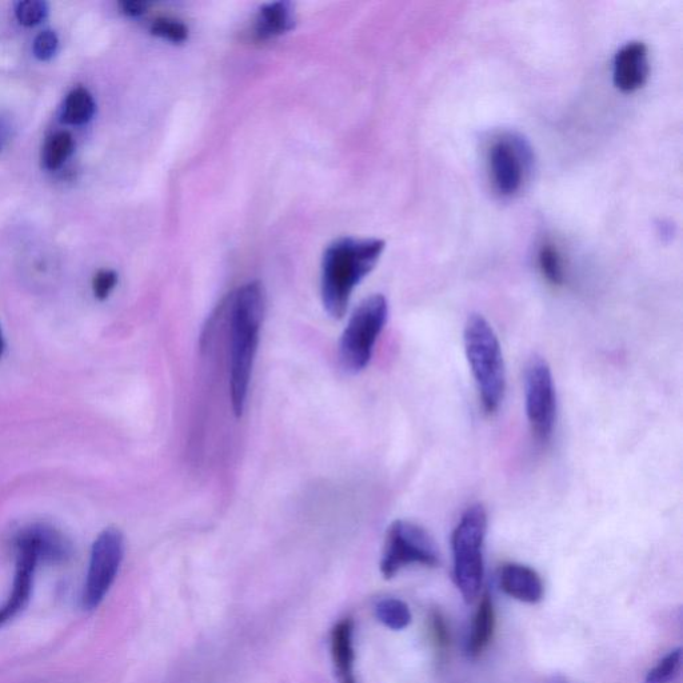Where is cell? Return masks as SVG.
Instances as JSON below:
<instances>
[{
  "label": "cell",
  "instance_id": "cell-1",
  "mask_svg": "<svg viewBox=\"0 0 683 683\" xmlns=\"http://www.w3.org/2000/svg\"><path fill=\"white\" fill-rule=\"evenodd\" d=\"M265 305V291L259 282L239 287L222 303L229 318L230 395L237 417L245 413Z\"/></svg>",
  "mask_w": 683,
  "mask_h": 683
},
{
  "label": "cell",
  "instance_id": "cell-2",
  "mask_svg": "<svg viewBox=\"0 0 683 683\" xmlns=\"http://www.w3.org/2000/svg\"><path fill=\"white\" fill-rule=\"evenodd\" d=\"M385 250L381 239H339L326 250L322 262V301L330 317H345L351 295L374 269Z\"/></svg>",
  "mask_w": 683,
  "mask_h": 683
},
{
  "label": "cell",
  "instance_id": "cell-3",
  "mask_svg": "<svg viewBox=\"0 0 683 683\" xmlns=\"http://www.w3.org/2000/svg\"><path fill=\"white\" fill-rule=\"evenodd\" d=\"M463 343L479 398L486 414L497 413L505 398L506 369L501 343L481 314H471L463 330Z\"/></svg>",
  "mask_w": 683,
  "mask_h": 683
},
{
  "label": "cell",
  "instance_id": "cell-4",
  "mask_svg": "<svg viewBox=\"0 0 683 683\" xmlns=\"http://www.w3.org/2000/svg\"><path fill=\"white\" fill-rule=\"evenodd\" d=\"M487 511L481 503L467 507L455 526L453 547L454 582L466 603L474 602L481 593L485 577L483 547L487 534Z\"/></svg>",
  "mask_w": 683,
  "mask_h": 683
},
{
  "label": "cell",
  "instance_id": "cell-5",
  "mask_svg": "<svg viewBox=\"0 0 683 683\" xmlns=\"http://www.w3.org/2000/svg\"><path fill=\"white\" fill-rule=\"evenodd\" d=\"M387 318L389 303L381 294L371 295L355 309L339 343V362L346 373H361L369 365Z\"/></svg>",
  "mask_w": 683,
  "mask_h": 683
},
{
  "label": "cell",
  "instance_id": "cell-6",
  "mask_svg": "<svg viewBox=\"0 0 683 683\" xmlns=\"http://www.w3.org/2000/svg\"><path fill=\"white\" fill-rule=\"evenodd\" d=\"M439 563L438 547L423 527L403 519L391 523L381 559L383 577L394 578L407 566L437 567Z\"/></svg>",
  "mask_w": 683,
  "mask_h": 683
},
{
  "label": "cell",
  "instance_id": "cell-7",
  "mask_svg": "<svg viewBox=\"0 0 683 683\" xmlns=\"http://www.w3.org/2000/svg\"><path fill=\"white\" fill-rule=\"evenodd\" d=\"M525 406L531 433L541 445L553 437L557 419V393L546 359L534 355L525 367Z\"/></svg>",
  "mask_w": 683,
  "mask_h": 683
},
{
  "label": "cell",
  "instance_id": "cell-8",
  "mask_svg": "<svg viewBox=\"0 0 683 683\" xmlns=\"http://www.w3.org/2000/svg\"><path fill=\"white\" fill-rule=\"evenodd\" d=\"M125 557V537L122 531L109 527L103 530L91 547L89 570L83 587L82 605L95 610L113 587Z\"/></svg>",
  "mask_w": 683,
  "mask_h": 683
},
{
  "label": "cell",
  "instance_id": "cell-9",
  "mask_svg": "<svg viewBox=\"0 0 683 683\" xmlns=\"http://www.w3.org/2000/svg\"><path fill=\"white\" fill-rule=\"evenodd\" d=\"M487 162L495 190L503 197H513L521 191L530 173L533 155L525 139L503 134L491 143Z\"/></svg>",
  "mask_w": 683,
  "mask_h": 683
},
{
  "label": "cell",
  "instance_id": "cell-10",
  "mask_svg": "<svg viewBox=\"0 0 683 683\" xmlns=\"http://www.w3.org/2000/svg\"><path fill=\"white\" fill-rule=\"evenodd\" d=\"M17 549V571H15L13 591L5 605L0 607V626L6 625L17 617L27 606L33 593L35 570L39 565L38 554L26 543L15 541Z\"/></svg>",
  "mask_w": 683,
  "mask_h": 683
},
{
  "label": "cell",
  "instance_id": "cell-11",
  "mask_svg": "<svg viewBox=\"0 0 683 683\" xmlns=\"http://www.w3.org/2000/svg\"><path fill=\"white\" fill-rule=\"evenodd\" d=\"M650 74L649 50L642 42H629L614 58L613 81L622 93H634L645 85Z\"/></svg>",
  "mask_w": 683,
  "mask_h": 683
},
{
  "label": "cell",
  "instance_id": "cell-12",
  "mask_svg": "<svg viewBox=\"0 0 683 683\" xmlns=\"http://www.w3.org/2000/svg\"><path fill=\"white\" fill-rule=\"evenodd\" d=\"M499 585L509 597L519 602H541L545 594L542 578L534 569L521 563H507L499 573Z\"/></svg>",
  "mask_w": 683,
  "mask_h": 683
},
{
  "label": "cell",
  "instance_id": "cell-13",
  "mask_svg": "<svg viewBox=\"0 0 683 683\" xmlns=\"http://www.w3.org/2000/svg\"><path fill=\"white\" fill-rule=\"evenodd\" d=\"M15 541L26 543L33 547L38 554L39 561L59 563L70 557L69 541L54 527L35 523L22 529L15 537Z\"/></svg>",
  "mask_w": 683,
  "mask_h": 683
},
{
  "label": "cell",
  "instance_id": "cell-14",
  "mask_svg": "<svg viewBox=\"0 0 683 683\" xmlns=\"http://www.w3.org/2000/svg\"><path fill=\"white\" fill-rule=\"evenodd\" d=\"M354 621L343 618L331 630V657L338 683H358L355 675Z\"/></svg>",
  "mask_w": 683,
  "mask_h": 683
},
{
  "label": "cell",
  "instance_id": "cell-15",
  "mask_svg": "<svg viewBox=\"0 0 683 683\" xmlns=\"http://www.w3.org/2000/svg\"><path fill=\"white\" fill-rule=\"evenodd\" d=\"M295 26L293 5L289 2H275L263 6L255 23V35L259 39L277 38L289 33Z\"/></svg>",
  "mask_w": 683,
  "mask_h": 683
},
{
  "label": "cell",
  "instance_id": "cell-16",
  "mask_svg": "<svg viewBox=\"0 0 683 683\" xmlns=\"http://www.w3.org/2000/svg\"><path fill=\"white\" fill-rule=\"evenodd\" d=\"M495 629V610L493 599L486 593L475 613L473 627L467 639L466 654L469 658H478L487 649L493 639Z\"/></svg>",
  "mask_w": 683,
  "mask_h": 683
},
{
  "label": "cell",
  "instance_id": "cell-17",
  "mask_svg": "<svg viewBox=\"0 0 683 683\" xmlns=\"http://www.w3.org/2000/svg\"><path fill=\"white\" fill-rule=\"evenodd\" d=\"M95 102L93 95L83 87H78L67 95L62 110V121L71 126H81L94 117Z\"/></svg>",
  "mask_w": 683,
  "mask_h": 683
},
{
  "label": "cell",
  "instance_id": "cell-18",
  "mask_svg": "<svg viewBox=\"0 0 683 683\" xmlns=\"http://www.w3.org/2000/svg\"><path fill=\"white\" fill-rule=\"evenodd\" d=\"M375 615L379 622L395 631L405 630L413 619L410 607L398 598L381 599L375 606Z\"/></svg>",
  "mask_w": 683,
  "mask_h": 683
},
{
  "label": "cell",
  "instance_id": "cell-19",
  "mask_svg": "<svg viewBox=\"0 0 683 683\" xmlns=\"http://www.w3.org/2000/svg\"><path fill=\"white\" fill-rule=\"evenodd\" d=\"M539 270L550 285L555 287L565 285L566 270L561 251L553 243H545L538 253Z\"/></svg>",
  "mask_w": 683,
  "mask_h": 683
},
{
  "label": "cell",
  "instance_id": "cell-20",
  "mask_svg": "<svg viewBox=\"0 0 683 683\" xmlns=\"http://www.w3.org/2000/svg\"><path fill=\"white\" fill-rule=\"evenodd\" d=\"M74 139L66 131L53 135L43 149L42 161L47 170H58L73 154Z\"/></svg>",
  "mask_w": 683,
  "mask_h": 683
},
{
  "label": "cell",
  "instance_id": "cell-21",
  "mask_svg": "<svg viewBox=\"0 0 683 683\" xmlns=\"http://www.w3.org/2000/svg\"><path fill=\"white\" fill-rule=\"evenodd\" d=\"M681 667L682 650L670 651L653 669L649 670L643 683H671L678 677Z\"/></svg>",
  "mask_w": 683,
  "mask_h": 683
},
{
  "label": "cell",
  "instance_id": "cell-22",
  "mask_svg": "<svg viewBox=\"0 0 683 683\" xmlns=\"http://www.w3.org/2000/svg\"><path fill=\"white\" fill-rule=\"evenodd\" d=\"M47 14H49V5L42 0H25V2H19L15 9L19 23L26 27L39 25L45 21Z\"/></svg>",
  "mask_w": 683,
  "mask_h": 683
},
{
  "label": "cell",
  "instance_id": "cell-23",
  "mask_svg": "<svg viewBox=\"0 0 683 683\" xmlns=\"http://www.w3.org/2000/svg\"><path fill=\"white\" fill-rule=\"evenodd\" d=\"M151 33L155 37L166 39L173 43H183L189 38V30L177 19L159 18L151 26Z\"/></svg>",
  "mask_w": 683,
  "mask_h": 683
},
{
  "label": "cell",
  "instance_id": "cell-24",
  "mask_svg": "<svg viewBox=\"0 0 683 683\" xmlns=\"http://www.w3.org/2000/svg\"><path fill=\"white\" fill-rule=\"evenodd\" d=\"M430 630L435 649L439 654L446 653L450 645V631L445 618L439 611H433L430 615Z\"/></svg>",
  "mask_w": 683,
  "mask_h": 683
},
{
  "label": "cell",
  "instance_id": "cell-25",
  "mask_svg": "<svg viewBox=\"0 0 683 683\" xmlns=\"http://www.w3.org/2000/svg\"><path fill=\"white\" fill-rule=\"evenodd\" d=\"M59 39L54 31L46 30L39 34L34 41V55L39 61H50L57 54Z\"/></svg>",
  "mask_w": 683,
  "mask_h": 683
},
{
  "label": "cell",
  "instance_id": "cell-26",
  "mask_svg": "<svg viewBox=\"0 0 683 683\" xmlns=\"http://www.w3.org/2000/svg\"><path fill=\"white\" fill-rule=\"evenodd\" d=\"M118 275L113 270H102L95 275L93 281L94 295L99 299V301H105L109 298L111 291L117 286Z\"/></svg>",
  "mask_w": 683,
  "mask_h": 683
},
{
  "label": "cell",
  "instance_id": "cell-27",
  "mask_svg": "<svg viewBox=\"0 0 683 683\" xmlns=\"http://www.w3.org/2000/svg\"><path fill=\"white\" fill-rule=\"evenodd\" d=\"M123 13L129 15V17L137 18L146 13L147 5L146 2H138V0H127V2L121 3Z\"/></svg>",
  "mask_w": 683,
  "mask_h": 683
},
{
  "label": "cell",
  "instance_id": "cell-28",
  "mask_svg": "<svg viewBox=\"0 0 683 683\" xmlns=\"http://www.w3.org/2000/svg\"><path fill=\"white\" fill-rule=\"evenodd\" d=\"M7 141H9V129L5 122L0 121V151L6 146Z\"/></svg>",
  "mask_w": 683,
  "mask_h": 683
},
{
  "label": "cell",
  "instance_id": "cell-29",
  "mask_svg": "<svg viewBox=\"0 0 683 683\" xmlns=\"http://www.w3.org/2000/svg\"><path fill=\"white\" fill-rule=\"evenodd\" d=\"M6 342L5 337H3L2 329H0V358H2L3 353H5Z\"/></svg>",
  "mask_w": 683,
  "mask_h": 683
}]
</instances>
